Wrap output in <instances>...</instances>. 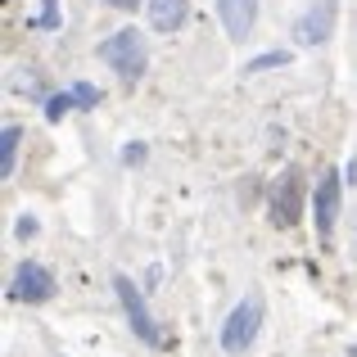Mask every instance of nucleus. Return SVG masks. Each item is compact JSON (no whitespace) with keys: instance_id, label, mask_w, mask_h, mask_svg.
<instances>
[{"instance_id":"1a4fd4ad","label":"nucleus","mask_w":357,"mask_h":357,"mask_svg":"<svg viewBox=\"0 0 357 357\" xmlns=\"http://www.w3.org/2000/svg\"><path fill=\"white\" fill-rule=\"evenodd\" d=\"M149 5V27L154 32H176L190 18V0H145Z\"/></svg>"},{"instance_id":"0eeeda50","label":"nucleus","mask_w":357,"mask_h":357,"mask_svg":"<svg viewBox=\"0 0 357 357\" xmlns=\"http://www.w3.org/2000/svg\"><path fill=\"white\" fill-rule=\"evenodd\" d=\"M312 208H317V231H321V240H331L335 218H340V172H321Z\"/></svg>"},{"instance_id":"9b49d317","label":"nucleus","mask_w":357,"mask_h":357,"mask_svg":"<svg viewBox=\"0 0 357 357\" xmlns=\"http://www.w3.org/2000/svg\"><path fill=\"white\" fill-rule=\"evenodd\" d=\"M289 63V50H271V54H258V59L244 63V73H262V68H285Z\"/></svg>"},{"instance_id":"20e7f679","label":"nucleus","mask_w":357,"mask_h":357,"mask_svg":"<svg viewBox=\"0 0 357 357\" xmlns=\"http://www.w3.org/2000/svg\"><path fill=\"white\" fill-rule=\"evenodd\" d=\"M298 213H303V181H298V172L289 167V172H280V181L271 185V222H276V227H294Z\"/></svg>"},{"instance_id":"4468645a","label":"nucleus","mask_w":357,"mask_h":357,"mask_svg":"<svg viewBox=\"0 0 357 357\" xmlns=\"http://www.w3.org/2000/svg\"><path fill=\"white\" fill-rule=\"evenodd\" d=\"M18 236H23V240H27V236H36V222H32V218H23V222H18Z\"/></svg>"},{"instance_id":"2eb2a0df","label":"nucleus","mask_w":357,"mask_h":357,"mask_svg":"<svg viewBox=\"0 0 357 357\" xmlns=\"http://www.w3.org/2000/svg\"><path fill=\"white\" fill-rule=\"evenodd\" d=\"M122 158H127V163H140V158H145V145H131V149H127Z\"/></svg>"},{"instance_id":"f257e3e1","label":"nucleus","mask_w":357,"mask_h":357,"mask_svg":"<svg viewBox=\"0 0 357 357\" xmlns=\"http://www.w3.org/2000/svg\"><path fill=\"white\" fill-rule=\"evenodd\" d=\"M258 331H262V298L249 294V298H240V303L231 307L227 326H222V353L244 357L253 349V340H258Z\"/></svg>"},{"instance_id":"f8f14e48","label":"nucleus","mask_w":357,"mask_h":357,"mask_svg":"<svg viewBox=\"0 0 357 357\" xmlns=\"http://www.w3.org/2000/svg\"><path fill=\"white\" fill-rule=\"evenodd\" d=\"M73 105H77V96H73V91H63V96H50V100H45V118H50V122H59V118L68 114Z\"/></svg>"},{"instance_id":"6e6552de","label":"nucleus","mask_w":357,"mask_h":357,"mask_svg":"<svg viewBox=\"0 0 357 357\" xmlns=\"http://www.w3.org/2000/svg\"><path fill=\"white\" fill-rule=\"evenodd\" d=\"M218 14L231 41H244L253 32V23H258V0H218Z\"/></svg>"},{"instance_id":"ddd939ff","label":"nucleus","mask_w":357,"mask_h":357,"mask_svg":"<svg viewBox=\"0 0 357 357\" xmlns=\"http://www.w3.org/2000/svg\"><path fill=\"white\" fill-rule=\"evenodd\" d=\"M73 96H77L82 109H96V105H100V91L91 86V82H77V86H73Z\"/></svg>"},{"instance_id":"9d476101","label":"nucleus","mask_w":357,"mask_h":357,"mask_svg":"<svg viewBox=\"0 0 357 357\" xmlns=\"http://www.w3.org/2000/svg\"><path fill=\"white\" fill-rule=\"evenodd\" d=\"M18 140H23V131H18V127H5V131H0V176H14Z\"/></svg>"},{"instance_id":"39448f33","label":"nucleus","mask_w":357,"mask_h":357,"mask_svg":"<svg viewBox=\"0 0 357 357\" xmlns=\"http://www.w3.org/2000/svg\"><path fill=\"white\" fill-rule=\"evenodd\" d=\"M54 289L59 285H54V276L41 262H23V267L14 271V280H9V298H18V303H45Z\"/></svg>"},{"instance_id":"dca6fc26","label":"nucleus","mask_w":357,"mask_h":357,"mask_svg":"<svg viewBox=\"0 0 357 357\" xmlns=\"http://www.w3.org/2000/svg\"><path fill=\"white\" fill-rule=\"evenodd\" d=\"M109 5H114V9H136L140 0H109Z\"/></svg>"},{"instance_id":"7ed1b4c3","label":"nucleus","mask_w":357,"mask_h":357,"mask_svg":"<svg viewBox=\"0 0 357 357\" xmlns=\"http://www.w3.org/2000/svg\"><path fill=\"white\" fill-rule=\"evenodd\" d=\"M114 289H118V303H122V312H127L131 331H136L149 349H167L172 340H167V331H158V321L149 317V307H145V298H140V289L131 285V276H114Z\"/></svg>"},{"instance_id":"423d86ee","label":"nucleus","mask_w":357,"mask_h":357,"mask_svg":"<svg viewBox=\"0 0 357 357\" xmlns=\"http://www.w3.org/2000/svg\"><path fill=\"white\" fill-rule=\"evenodd\" d=\"M335 14H340V5H335V0H317V5L294 23V41L298 45H321V41H331Z\"/></svg>"},{"instance_id":"f03ea898","label":"nucleus","mask_w":357,"mask_h":357,"mask_svg":"<svg viewBox=\"0 0 357 357\" xmlns=\"http://www.w3.org/2000/svg\"><path fill=\"white\" fill-rule=\"evenodd\" d=\"M100 59H105L122 82H136L140 73H145V63H149L145 36H140L136 27H122V32H114L105 45H100Z\"/></svg>"},{"instance_id":"f3484780","label":"nucleus","mask_w":357,"mask_h":357,"mask_svg":"<svg viewBox=\"0 0 357 357\" xmlns=\"http://www.w3.org/2000/svg\"><path fill=\"white\" fill-rule=\"evenodd\" d=\"M349 357H357V349H349Z\"/></svg>"}]
</instances>
